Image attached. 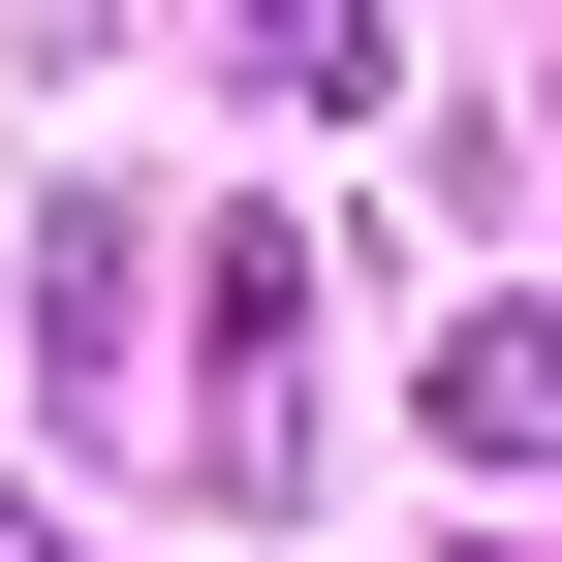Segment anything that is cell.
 <instances>
[{"label":"cell","instance_id":"6da1fadb","mask_svg":"<svg viewBox=\"0 0 562 562\" xmlns=\"http://www.w3.org/2000/svg\"><path fill=\"white\" fill-rule=\"evenodd\" d=\"M438 438H562V313H501V344H469V375H438Z\"/></svg>","mask_w":562,"mask_h":562}]
</instances>
